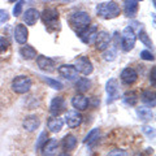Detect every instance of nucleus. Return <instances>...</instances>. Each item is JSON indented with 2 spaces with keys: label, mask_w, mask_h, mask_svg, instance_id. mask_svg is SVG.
<instances>
[{
  "label": "nucleus",
  "mask_w": 156,
  "mask_h": 156,
  "mask_svg": "<svg viewBox=\"0 0 156 156\" xmlns=\"http://www.w3.org/2000/svg\"><path fill=\"white\" fill-rule=\"evenodd\" d=\"M98 16L104 20H112L120 16L121 8L116 2H108V3H100L96 7Z\"/></svg>",
  "instance_id": "obj_1"
},
{
  "label": "nucleus",
  "mask_w": 156,
  "mask_h": 156,
  "mask_svg": "<svg viewBox=\"0 0 156 156\" xmlns=\"http://www.w3.org/2000/svg\"><path fill=\"white\" fill-rule=\"evenodd\" d=\"M31 85H33L31 78L29 76L21 74V76H17V77L13 78L11 89L13 90V92H16L18 95H23V94H26V92L30 91Z\"/></svg>",
  "instance_id": "obj_2"
},
{
  "label": "nucleus",
  "mask_w": 156,
  "mask_h": 156,
  "mask_svg": "<svg viewBox=\"0 0 156 156\" xmlns=\"http://www.w3.org/2000/svg\"><path fill=\"white\" fill-rule=\"evenodd\" d=\"M41 17L44 22V25L47 27H53V29H58L60 26V16H58V11L56 8H46L43 13L41 14Z\"/></svg>",
  "instance_id": "obj_3"
},
{
  "label": "nucleus",
  "mask_w": 156,
  "mask_h": 156,
  "mask_svg": "<svg viewBox=\"0 0 156 156\" xmlns=\"http://www.w3.org/2000/svg\"><path fill=\"white\" fill-rule=\"evenodd\" d=\"M136 42V35L133 30V27L126 26L122 31V35H121V46H122V50L125 52H129L134 48Z\"/></svg>",
  "instance_id": "obj_4"
},
{
  "label": "nucleus",
  "mask_w": 156,
  "mask_h": 156,
  "mask_svg": "<svg viewBox=\"0 0 156 156\" xmlns=\"http://www.w3.org/2000/svg\"><path fill=\"white\" fill-rule=\"evenodd\" d=\"M91 21V17L87 12L80 11V12H74L69 17V22L70 25L74 29H83L86 26H89V23Z\"/></svg>",
  "instance_id": "obj_5"
},
{
  "label": "nucleus",
  "mask_w": 156,
  "mask_h": 156,
  "mask_svg": "<svg viewBox=\"0 0 156 156\" xmlns=\"http://www.w3.org/2000/svg\"><path fill=\"white\" fill-rule=\"evenodd\" d=\"M74 68L78 73H81V74H83V76H89L94 72V65H92V62L90 61V58L86 56L77 57Z\"/></svg>",
  "instance_id": "obj_6"
},
{
  "label": "nucleus",
  "mask_w": 156,
  "mask_h": 156,
  "mask_svg": "<svg viewBox=\"0 0 156 156\" xmlns=\"http://www.w3.org/2000/svg\"><path fill=\"white\" fill-rule=\"evenodd\" d=\"M105 90H107V94H108V104L115 101L116 99H119V95H120V86H119V81L116 78H111V80L107 81L105 83Z\"/></svg>",
  "instance_id": "obj_7"
},
{
  "label": "nucleus",
  "mask_w": 156,
  "mask_h": 156,
  "mask_svg": "<svg viewBox=\"0 0 156 156\" xmlns=\"http://www.w3.org/2000/svg\"><path fill=\"white\" fill-rule=\"evenodd\" d=\"M111 41H112V37L107 31L98 33L96 34V38H95V48H96L98 51L103 52V51H105L107 48L109 47Z\"/></svg>",
  "instance_id": "obj_8"
},
{
  "label": "nucleus",
  "mask_w": 156,
  "mask_h": 156,
  "mask_svg": "<svg viewBox=\"0 0 156 156\" xmlns=\"http://www.w3.org/2000/svg\"><path fill=\"white\" fill-rule=\"evenodd\" d=\"M96 34H98V27L95 25H92V26H86L82 29L80 34H78V37H80V39L85 44H90L92 41H95Z\"/></svg>",
  "instance_id": "obj_9"
},
{
  "label": "nucleus",
  "mask_w": 156,
  "mask_h": 156,
  "mask_svg": "<svg viewBox=\"0 0 156 156\" xmlns=\"http://www.w3.org/2000/svg\"><path fill=\"white\" fill-rule=\"evenodd\" d=\"M121 81H122V83L125 85H133L138 80V72H136L134 68L131 66H128L125 68V69L121 72Z\"/></svg>",
  "instance_id": "obj_10"
},
{
  "label": "nucleus",
  "mask_w": 156,
  "mask_h": 156,
  "mask_svg": "<svg viewBox=\"0 0 156 156\" xmlns=\"http://www.w3.org/2000/svg\"><path fill=\"white\" fill-rule=\"evenodd\" d=\"M29 38V30L23 23H18L14 27V39L20 44H25Z\"/></svg>",
  "instance_id": "obj_11"
},
{
  "label": "nucleus",
  "mask_w": 156,
  "mask_h": 156,
  "mask_svg": "<svg viewBox=\"0 0 156 156\" xmlns=\"http://www.w3.org/2000/svg\"><path fill=\"white\" fill-rule=\"evenodd\" d=\"M65 122L70 129L78 128L82 124V116L77 111H70L65 115Z\"/></svg>",
  "instance_id": "obj_12"
},
{
  "label": "nucleus",
  "mask_w": 156,
  "mask_h": 156,
  "mask_svg": "<svg viewBox=\"0 0 156 156\" xmlns=\"http://www.w3.org/2000/svg\"><path fill=\"white\" fill-rule=\"evenodd\" d=\"M41 150H42V155L43 156H53L58 150V140L55 139V138L48 139Z\"/></svg>",
  "instance_id": "obj_13"
},
{
  "label": "nucleus",
  "mask_w": 156,
  "mask_h": 156,
  "mask_svg": "<svg viewBox=\"0 0 156 156\" xmlns=\"http://www.w3.org/2000/svg\"><path fill=\"white\" fill-rule=\"evenodd\" d=\"M64 107H65L64 98H61V96L53 98L51 101V105H50V113L52 116H58L62 112V109H64Z\"/></svg>",
  "instance_id": "obj_14"
},
{
  "label": "nucleus",
  "mask_w": 156,
  "mask_h": 156,
  "mask_svg": "<svg viewBox=\"0 0 156 156\" xmlns=\"http://www.w3.org/2000/svg\"><path fill=\"white\" fill-rule=\"evenodd\" d=\"M58 74L61 77L66 78V80H76L78 77V72L76 70L74 65H70V64H64L58 68Z\"/></svg>",
  "instance_id": "obj_15"
},
{
  "label": "nucleus",
  "mask_w": 156,
  "mask_h": 156,
  "mask_svg": "<svg viewBox=\"0 0 156 156\" xmlns=\"http://www.w3.org/2000/svg\"><path fill=\"white\" fill-rule=\"evenodd\" d=\"M37 64L44 72H53V68H55V61L51 57H47L44 55H41L37 57Z\"/></svg>",
  "instance_id": "obj_16"
},
{
  "label": "nucleus",
  "mask_w": 156,
  "mask_h": 156,
  "mask_svg": "<svg viewBox=\"0 0 156 156\" xmlns=\"http://www.w3.org/2000/svg\"><path fill=\"white\" fill-rule=\"evenodd\" d=\"M39 18H41V13H39V11L35 8H29L27 11L23 13V21H25V23L29 26L35 25Z\"/></svg>",
  "instance_id": "obj_17"
},
{
  "label": "nucleus",
  "mask_w": 156,
  "mask_h": 156,
  "mask_svg": "<svg viewBox=\"0 0 156 156\" xmlns=\"http://www.w3.org/2000/svg\"><path fill=\"white\" fill-rule=\"evenodd\" d=\"M39 125H41V120H39V117L35 115H30V116L25 117V120H23V122H22L23 129L27 131L37 130L39 128Z\"/></svg>",
  "instance_id": "obj_18"
},
{
  "label": "nucleus",
  "mask_w": 156,
  "mask_h": 156,
  "mask_svg": "<svg viewBox=\"0 0 156 156\" xmlns=\"http://www.w3.org/2000/svg\"><path fill=\"white\" fill-rule=\"evenodd\" d=\"M72 105L77 111H86L87 107H89V99L85 95L78 94L72 99Z\"/></svg>",
  "instance_id": "obj_19"
},
{
  "label": "nucleus",
  "mask_w": 156,
  "mask_h": 156,
  "mask_svg": "<svg viewBox=\"0 0 156 156\" xmlns=\"http://www.w3.org/2000/svg\"><path fill=\"white\" fill-rule=\"evenodd\" d=\"M62 126H64V120L60 119L58 116H53L51 119H48V121H47V128H48V130H51L52 133L61 131Z\"/></svg>",
  "instance_id": "obj_20"
},
{
  "label": "nucleus",
  "mask_w": 156,
  "mask_h": 156,
  "mask_svg": "<svg viewBox=\"0 0 156 156\" xmlns=\"http://www.w3.org/2000/svg\"><path fill=\"white\" fill-rule=\"evenodd\" d=\"M20 55H21L22 58H25V60H33V58L37 57V51L33 46L23 44L20 48Z\"/></svg>",
  "instance_id": "obj_21"
},
{
  "label": "nucleus",
  "mask_w": 156,
  "mask_h": 156,
  "mask_svg": "<svg viewBox=\"0 0 156 156\" xmlns=\"http://www.w3.org/2000/svg\"><path fill=\"white\" fill-rule=\"evenodd\" d=\"M138 11V0H125V16L134 17Z\"/></svg>",
  "instance_id": "obj_22"
},
{
  "label": "nucleus",
  "mask_w": 156,
  "mask_h": 156,
  "mask_svg": "<svg viewBox=\"0 0 156 156\" xmlns=\"http://www.w3.org/2000/svg\"><path fill=\"white\" fill-rule=\"evenodd\" d=\"M140 100L150 107H155V91L150 89L143 90L142 94H140Z\"/></svg>",
  "instance_id": "obj_23"
},
{
  "label": "nucleus",
  "mask_w": 156,
  "mask_h": 156,
  "mask_svg": "<svg viewBox=\"0 0 156 156\" xmlns=\"http://www.w3.org/2000/svg\"><path fill=\"white\" fill-rule=\"evenodd\" d=\"M77 146V138L73 134H68L62 138V148L65 151H72L74 150Z\"/></svg>",
  "instance_id": "obj_24"
},
{
  "label": "nucleus",
  "mask_w": 156,
  "mask_h": 156,
  "mask_svg": "<svg viewBox=\"0 0 156 156\" xmlns=\"http://www.w3.org/2000/svg\"><path fill=\"white\" fill-rule=\"evenodd\" d=\"M91 87V81L89 78H80V80L76 81V89L80 92H86L89 91Z\"/></svg>",
  "instance_id": "obj_25"
},
{
  "label": "nucleus",
  "mask_w": 156,
  "mask_h": 156,
  "mask_svg": "<svg viewBox=\"0 0 156 156\" xmlns=\"http://www.w3.org/2000/svg\"><path fill=\"white\" fill-rule=\"evenodd\" d=\"M136 115H138L140 121H150L154 119V113L150 108H144V107H140V108L136 109Z\"/></svg>",
  "instance_id": "obj_26"
},
{
  "label": "nucleus",
  "mask_w": 156,
  "mask_h": 156,
  "mask_svg": "<svg viewBox=\"0 0 156 156\" xmlns=\"http://www.w3.org/2000/svg\"><path fill=\"white\" fill-rule=\"evenodd\" d=\"M100 138V130L99 129H92L89 134L86 135L85 138V143L89 144V146H92L94 143H96L98 140Z\"/></svg>",
  "instance_id": "obj_27"
},
{
  "label": "nucleus",
  "mask_w": 156,
  "mask_h": 156,
  "mask_svg": "<svg viewBox=\"0 0 156 156\" xmlns=\"http://www.w3.org/2000/svg\"><path fill=\"white\" fill-rule=\"evenodd\" d=\"M122 99H124V103L130 105V107H133V105H135L136 103H138V95H136L135 91H128V92H125V95H124Z\"/></svg>",
  "instance_id": "obj_28"
},
{
  "label": "nucleus",
  "mask_w": 156,
  "mask_h": 156,
  "mask_svg": "<svg viewBox=\"0 0 156 156\" xmlns=\"http://www.w3.org/2000/svg\"><path fill=\"white\" fill-rule=\"evenodd\" d=\"M43 81L46 82V83L51 87L53 90H62L64 89V85L61 83L60 81L57 80H53V78H48V77H43Z\"/></svg>",
  "instance_id": "obj_29"
},
{
  "label": "nucleus",
  "mask_w": 156,
  "mask_h": 156,
  "mask_svg": "<svg viewBox=\"0 0 156 156\" xmlns=\"http://www.w3.org/2000/svg\"><path fill=\"white\" fill-rule=\"evenodd\" d=\"M48 140V134H47V131H42L41 134H39L38 136V139H37V144H35V148L37 150H41L43 146H44V143Z\"/></svg>",
  "instance_id": "obj_30"
},
{
  "label": "nucleus",
  "mask_w": 156,
  "mask_h": 156,
  "mask_svg": "<svg viewBox=\"0 0 156 156\" xmlns=\"http://www.w3.org/2000/svg\"><path fill=\"white\" fill-rule=\"evenodd\" d=\"M139 39H140V42H142L143 44H146L147 47H152V42H151V39L148 38L147 33H146L144 30L139 31Z\"/></svg>",
  "instance_id": "obj_31"
},
{
  "label": "nucleus",
  "mask_w": 156,
  "mask_h": 156,
  "mask_svg": "<svg viewBox=\"0 0 156 156\" xmlns=\"http://www.w3.org/2000/svg\"><path fill=\"white\" fill-rule=\"evenodd\" d=\"M115 58H116V50L115 48H111V50L107 48L105 52H104V60L105 61H113Z\"/></svg>",
  "instance_id": "obj_32"
},
{
  "label": "nucleus",
  "mask_w": 156,
  "mask_h": 156,
  "mask_svg": "<svg viewBox=\"0 0 156 156\" xmlns=\"http://www.w3.org/2000/svg\"><path fill=\"white\" fill-rule=\"evenodd\" d=\"M9 48V41L5 37H0V55L4 53Z\"/></svg>",
  "instance_id": "obj_33"
},
{
  "label": "nucleus",
  "mask_w": 156,
  "mask_h": 156,
  "mask_svg": "<svg viewBox=\"0 0 156 156\" xmlns=\"http://www.w3.org/2000/svg\"><path fill=\"white\" fill-rule=\"evenodd\" d=\"M140 58L142 60H146V61H154V53L148 51V50H143L142 52H140Z\"/></svg>",
  "instance_id": "obj_34"
},
{
  "label": "nucleus",
  "mask_w": 156,
  "mask_h": 156,
  "mask_svg": "<svg viewBox=\"0 0 156 156\" xmlns=\"http://www.w3.org/2000/svg\"><path fill=\"white\" fill-rule=\"evenodd\" d=\"M107 156H128V152H126V151H124V150L117 148V150L109 151V152L107 154Z\"/></svg>",
  "instance_id": "obj_35"
},
{
  "label": "nucleus",
  "mask_w": 156,
  "mask_h": 156,
  "mask_svg": "<svg viewBox=\"0 0 156 156\" xmlns=\"http://www.w3.org/2000/svg\"><path fill=\"white\" fill-rule=\"evenodd\" d=\"M22 5H23V2L22 0H20V2L16 4V5H14V8H13V14L16 17H18L20 14L22 13Z\"/></svg>",
  "instance_id": "obj_36"
},
{
  "label": "nucleus",
  "mask_w": 156,
  "mask_h": 156,
  "mask_svg": "<svg viewBox=\"0 0 156 156\" xmlns=\"http://www.w3.org/2000/svg\"><path fill=\"white\" fill-rule=\"evenodd\" d=\"M9 20V13L4 9H0V23H4Z\"/></svg>",
  "instance_id": "obj_37"
},
{
  "label": "nucleus",
  "mask_w": 156,
  "mask_h": 156,
  "mask_svg": "<svg viewBox=\"0 0 156 156\" xmlns=\"http://www.w3.org/2000/svg\"><path fill=\"white\" fill-rule=\"evenodd\" d=\"M142 130H143V133H144L146 135H148V136H150V138H151V136L154 138V135H155L154 128H151V126H143Z\"/></svg>",
  "instance_id": "obj_38"
},
{
  "label": "nucleus",
  "mask_w": 156,
  "mask_h": 156,
  "mask_svg": "<svg viewBox=\"0 0 156 156\" xmlns=\"http://www.w3.org/2000/svg\"><path fill=\"white\" fill-rule=\"evenodd\" d=\"M155 73H156V70H155V66H154L150 72V82L152 86H155Z\"/></svg>",
  "instance_id": "obj_39"
},
{
  "label": "nucleus",
  "mask_w": 156,
  "mask_h": 156,
  "mask_svg": "<svg viewBox=\"0 0 156 156\" xmlns=\"http://www.w3.org/2000/svg\"><path fill=\"white\" fill-rule=\"evenodd\" d=\"M52 2H64V3H73L74 0H52Z\"/></svg>",
  "instance_id": "obj_40"
},
{
  "label": "nucleus",
  "mask_w": 156,
  "mask_h": 156,
  "mask_svg": "<svg viewBox=\"0 0 156 156\" xmlns=\"http://www.w3.org/2000/svg\"><path fill=\"white\" fill-rule=\"evenodd\" d=\"M133 156H147V155H146L144 152H135Z\"/></svg>",
  "instance_id": "obj_41"
},
{
  "label": "nucleus",
  "mask_w": 156,
  "mask_h": 156,
  "mask_svg": "<svg viewBox=\"0 0 156 156\" xmlns=\"http://www.w3.org/2000/svg\"><path fill=\"white\" fill-rule=\"evenodd\" d=\"M57 156H69V155H68V154H65V152H64V154H60V155H57Z\"/></svg>",
  "instance_id": "obj_42"
},
{
  "label": "nucleus",
  "mask_w": 156,
  "mask_h": 156,
  "mask_svg": "<svg viewBox=\"0 0 156 156\" xmlns=\"http://www.w3.org/2000/svg\"><path fill=\"white\" fill-rule=\"evenodd\" d=\"M22 2H31V0H22Z\"/></svg>",
  "instance_id": "obj_43"
},
{
  "label": "nucleus",
  "mask_w": 156,
  "mask_h": 156,
  "mask_svg": "<svg viewBox=\"0 0 156 156\" xmlns=\"http://www.w3.org/2000/svg\"><path fill=\"white\" fill-rule=\"evenodd\" d=\"M140 2H142V0H140Z\"/></svg>",
  "instance_id": "obj_44"
}]
</instances>
